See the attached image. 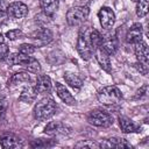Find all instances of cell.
I'll use <instances>...</instances> for the list:
<instances>
[{
  "mask_svg": "<svg viewBox=\"0 0 149 149\" xmlns=\"http://www.w3.org/2000/svg\"><path fill=\"white\" fill-rule=\"evenodd\" d=\"M91 29L87 26L80 28L77 38V51L84 61H88L93 56L94 48L91 41Z\"/></svg>",
  "mask_w": 149,
  "mask_h": 149,
  "instance_id": "cell-1",
  "label": "cell"
},
{
  "mask_svg": "<svg viewBox=\"0 0 149 149\" xmlns=\"http://www.w3.org/2000/svg\"><path fill=\"white\" fill-rule=\"evenodd\" d=\"M57 111V105L51 98H43L41 99L34 107V116L35 119L43 121L47 119H50L52 115H55Z\"/></svg>",
  "mask_w": 149,
  "mask_h": 149,
  "instance_id": "cell-2",
  "label": "cell"
},
{
  "mask_svg": "<svg viewBox=\"0 0 149 149\" xmlns=\"http://www.w3.org/2000/svg\"><path fill=\"white\" fill-rule=\"evenodd\" d=\"M97 98L102 105L112 106V105H116L121 101L122 93L116 86L109 85V86H105V87L100 88L97 93Z\"/></svg>",
  "mask_w": 149,
  "mask_h": 149,
  "instance_id": "cell-3",
  "label": "cell"
},
{
  "mask_svg": "<svg viewBox=\"0 0 149 149\" xmlns=\"http://www.w3.org/2000/svg\"><path fill=\"white\" fill-rule=\"evenodd\" d=\"M88 14H90L88 7H84V6L72 7L66 13V22L72 27L80 26L86 21Z\"/></svg>",
  "mask_w": 149,
  "mask_h": 149,
  "instance_id": "cell-4",
  "label": "cell"
},
{
  "mask_svg": "<svg viewBox=\"0 0 149 149\" xmlns=\"http://www.w3.org/2000/svg\"><path fill=\"white\" fill-rule=\"evenodd\" d=\"M87 121L95 127H102V128H107L112 126L114 122L113 116L109 113L101 109H95L90 112L87 115Z\"/></svg>",
  "mask_w": 149,
  "mask_h": 149,
  "instance_id": "cell-5",
  "label": "cell"
},
{
  "mask_svg": "<svg viewBox=\"0 0 149 149\" xmlns=\"http://www.w3.org/2000/svg\"><path fill=\"white\" fill-rule=\"evenodd\" d=\"M71 133V128L62 121H51L44 127V134L50 136L68 135Z\"/></svg>",
  "mask_w": 149,
  "mask_h": 149,
  "instance_id": "cell-6",
  "label": "cell"
},
{
  "mask_svg": "<svg viewBox=\"0 0 149 149\" xmlns=\"http://www.w3.org/2000/svg\"><path fill=\"white\" fill-rule=\"evenodd\" d=\"M35 47H43L52 41V31L49 28H40L30 36Z\"/></svg>",
  "mask_w": 149,
  "mask_h": 149,
  "instance_id": "cell-7",
  "label": "cell"
},
{
  "mask_svg": "<svg viewBox=\"0 0 149 149\" xmlns=\"http://www.w3.org/2000/svg\"><path fill=\"white\" fill-rule=\"evenodd\" d=\"M98 17H99V21H100V24L104 29L106 30H109L112 29V27L114 26V22H115V14L114 12L112 10V8L109 7H101L99 13H98Z\"/></svg>",
  "mask_w": 149,
  "mask_h": 149,
  "instance_id": "cell-8",
  "label": "cell"
},
{
  "mask_svg": "<svg viewBox=\"0 0 149 149\" xmlns=\"http://www.w3.org/2000/svg\"><path fill=\"white\" fill-rule=\"evenodd\" d=\"M0 146L3 149H19L23 147V142L16 135L5 133L0 136Z\"/></svg>",
  "mask_w": 149,
  "mask_h": 149,
  "instance_id": "cell-9",
  "label": "cell"
},
{
  "mask_svg": "<svg viewBox=\"0 0 149 149\" xmlns=\"http://www.w3.org/2000/svg\"><path fill=\"white\" fill-rule=\"evenodd\" d=\"M7 14H8V16L14 17V19H22V17L27 16V14H28V7H27V5H24L21 1L12 2L8 6Z\"/></svg>",
  "mask_w": 149,
  "mask_h": 149,
  "instance_id": "cell-10",
  "label": "cell"
},
{
  "mask_svg": "<svg viewBox=\"0 0 149 149\" xmlns=\"http://www.w3.org/2000/svg\"><path fill=\"white\" fill-rule=\"evenodd\" d=\"M17 64L24 66L26 69H28V71L34 72V73H38L41 71V65H40L38 61L35 59L31 56H28V55H23V54L19 52V62H17Z\"/></svg>",
  "mask_w": 149,
  "mask_h": 149,
  "instance_id": "cell-11",
  "label": "cell"
},
{
  "mask_svg": "<svg viewBox=\"0 0 149 149\" xmlns=\"http://www.w3.org/2000/svg\"><path fill=\"white\" fill-rule=\"evenodd\" d=\"M93 54L95 56L97 62L101 66V69L105 70L106 72H111V59H109V55L100 45L97 47V48H94Z\"/></svg>",
  "mask_w": 149,
  "mask_h": 149,
  "instance_id": "cell-12",
  "label": "cell"
},
{
  "mask_svg": "<svg viewBox=\"0 0 149 149\" xmlns=\"http://www.w3.org/2000/svg\"><path fill=\"white\" fill-rule=\"evenodd\" d=\"M102 38H101V44L100 47L108 54V55H114L116 52V49H118V42H116V37L115 35H112V34H105V35H101Z\"/></svg>",
  "mask_w": 149,
  "mask_h": 149,
  "instance_id": "cell-13",
  "label": "cell"
},
{
  "mask_svg": "<svg viewBox=\"0 0 149 149\" xmlns=\"http://www.w3.org/2000/svg\"><path fill=\"white\" fill-rule=\"evenodd\" d=\"M99 146L101 148H116V149L132 148V144L127 140L120 139V137H108V139H105Z\"/></svg>",
  "mask_w": 149,
  "mask_h": 149,
  "instance_id": "cell-14",
  "label": "cell"
},
{
  "mask_svg": "<svg viewBox=\"0 0 149 149\" xmlns=\"http://www.w3.org/2000/svg\"><path fill=\"white\" fill-rule=\"evenodd\" d=\"M126 41L132 44H135L142 41V24L141 23H134L128 29L126 34Z\"/></svg>",
  "mask_w": 149,
  "mask_h": 149,
  "instance_id": "cell-15",
  "label": "cell"
},
{
  "mask_svg": "<svg viewBox=\"0 0 149 149\" xmlns=\"http://www.w3.org/2000/svg\"><path fill=\"white\" fill-rule=\"evenodd\" d=\"M135 56L139 63L149 64V51H148V45L146 42L140 41L135 43Z\"/></svg>",
  "mask_w": 149,
  "mask_h": 149,
  "instance_id": "cell-16",
  "label": "cell"
},
{
  "mask_svg": "<svg viewBox=\"0 0 149 149\" xmlns=\"http://www.w3.org/2000/svg\"><path fill=\"white\" fill-rule=\"evenodd\" d=\"M119 125H120V128L123 133L126 134H129V133H140L141 132V127L137 126L134 121H132L127 116H123V115H120L119 116Z\"/></svg>",
  "mask_w": 149,
  "mask_h": 149,
  "instance_id": "cell-17",
  "label": "cell"
},
{
  "mask_svg": "<svg viewBox=\"0 0 149 149\" xmlns=\"http://www.w3.org/2000/svg\"><path fill=\"white\" fill-rule=\"evenodd\" d=\"M56 93H57V95L61 98V100L63 101V102H65L66 105H70V106H72V105H76V99H74V97L69 92V90L63 85V84H61V83H56Z\"/></svg>",
  "mask_w": 149,
  "mask_h": 149,
  "instance_id": "cell-18",
  "label": "cell"
},
{
  "mask_svg": "<svg viewBox=\"0 0 149 149\" xmlns=\"http://www.w3.org/2000/svg\"><path fill=\"white\" fill-rule=\"evenodd\" d=\"M37 93H49L51 90V79L47 74H38L35 84Z\"/></svg>",
  "mask_w": 149,
  "mask_h": 149,
  "instance_id": "cell-19",
  "label": "cell"
},
{
  "mask_svg": "<svg viewBox=\"0 0 149 149\" xmlns=\"http://www.w3.org/2000/svg\"><path fill=\"white\" fill-rule=\"evenodd\" d=\"M59 5V0H40V6L42 13L52 17V15L57 12Z\"/></svg>",
  "mask_w": 149,
  "mask_h": 149,
  "instance_id": "cell-20",
  "label": "cell"
},
{
  "mask_svg": "<svg viewBox=\"0 0 149 149\" xmlns=\"http://www.w3.org/2000/svg\"><path fill=\"white\" fill-rule=\"evenodd\" d=\"M30 80V74L28 72H16L14 73L8 80H7V86L8 87H15L22 83H27Z\"/></svg>",
  "mask_w": 149,
  "mask_h": 149,
  "instance_id": "cell-21",
  "label": "cell"
},
{
  "mask_svg": "<svg viewBox=\"0 0 149 149\" xmlns=\"http://www.w3.org/2000/svg\"><path fill=\"white\" fill-rule=\"evenodd\" d=\"M36 95H37V91H36L35 86H27V87H24L22 90L19 99L21 101H23V102H28L29 104V102L35 100Z\"/></svg>",
  "mask_w": 149,
  "mask_h": 149,
  "instance_id": "cell-22",
  "label": "cell"
},
{
  "mask_svg": "<svg viewBox=\"0 0 149 149\" xmlns=\"http://www.w3.org/2000/svg\"><path fill=\"white\" fill-rule=\"evenodd\" d=\"M64 79L66 81V84L69 86H71L72 88H80L83 86V80L81 78L73 73V72H65L64 73Z\"/></svg>",
  "mask_w": 149,
  "mask_h": 149,
  "instance_id": "cell-23",
  "label": "cell"
},
{
  "mask_svg": "<svg viewBox=\"0 0 149 149\" xmlns=\"http://www.w3.org/2000/svg\"><path fill=\"white\" fill-rule=\"evenodd\" d=\"M149 0H139L136 3V15L139 17H144L148 14Z\"/></svg>",
  "mask_w": 149,
  "mask_h": 149,
  "instance_id": "cell-24",
  "label": "cell"
},
{
  "mask_svg": "<svg viewBox=\"0 0 149 149\" xmlns=\"http://www.w3.org/2000/svg\"><path fill=\"white\" fill-rule=\"evenodd\" d=\"M36 50V47L34 44H29V43H23L19 47V52L20 54H23V55H33Z\"/></svg>",
  "mask_w": 149,
  "mask_h": 149,
  "instance_id": "cell-25",
  "label": "cell"
},
{
  "mask_svg": "<svg viewBox=\"0 0 149 149\" xmlns=\"http://www.w3.org/2000/svg\"><path fill=\"white\" fill-rule=\"evenodd\" d=\"M6 37L10 41H15L17 38H22L23 37V31L21 29H12V30H8L6 33Z\"/></svg>",
  "mask_w": 149,
  "mask_h": 149,
  "instance_id": "cell-26",
  "label": "cell"
},
{
  "mask_svg": "<svg viewBox=\"0 0 149 149\" xmlns=\"http://www.w3.org/2000/svg\"><path fill=\"white\" fill-rule=\"evenodd\" d=\"M76 148H100V146L97 143V142H94V141H92V140H85V141H80V142H78L76 146H74Z\"/></svg>",
  "mask_w": 149,
  "mask_h": 149,
  "instance_id": "cell-27",
  "label": "cell"
},
{
  "mask_svg": "<svg viewBox=\"0 0 149 149\" xmlns=\"http://www.w3.org/2000/svg\"><path fill=\"white\" fill-rule=\"evenodd\" d=\"M9 55V47L5 43L0 44V61H5Z\"/></svg>",
  "mask_w": 149,
  "mask_h": 149,
  "instance_id": "cell-28",
  "label": "cell"
},
{
  "mask_svg": "<svg viewBox=\"0 0 149 149\" xmlns=\"http://www.w3.org/2000/svg\"><path fill=\"white\" fill-rule=\"evenodd\" d=\"M137 69L142 74H147L148 73V64H143V63H139L137 62Z\"/></svg>",
  "mask_w": 149,
  "mask_h": 149,
  "instance_id": "cell-29",
  "label": "cell"
},
{
  "mask_svg": "<svg viewBox=\"0 0 149 149\" xmlns=\"http://www.w3.org/2000/svg\"><path fill=\"white\" fill-rule=\"evenodd\" d=\"M147 90H148V86L147 85H143L140 90H137V92H136V95H135V98L137 99V98H141V97H143V95H146V93H147Z\"/></svg>",
  "mask_w": 149,
  "mask_h": 149,
  "instance_id": "cell-30",
  "label": "cell"
},
{
  "mask_svg": "<svg viewBox=\"0 0 149 149\" xmlns=\"http://www.w3.org/2000/svg\"><path fill=\"white\" fill-rule=\"evenodd\" d=\"M8 6H9V3L6 0H0V12H6L7 13Z\"/></svg>",
  "mask_w": 149,
  "mask_h": 149,
  "instance_id": "cell-31",
  "label": "cell"
},
{
  "mask_svg": "<svg viewBox=\"0 0 149 149\" xmlns=\"http://www.w3.org/2000/svg\"><path fill=\"white\" fill-rule=\"evenodd\" d=\"M8 19V14L6 12H0V26L3 24Z\"/></svg>",
  "mask_w": 149,
  "mask_h": 149,
  "instance_id": "cell-32",
  "label": "cell"
},
{
  "mask_svg": "<svg viewBox=\"0 0 149 149\" xmlns=\"http://www.w3.org/2000/svg\"><path fill=\"white\" fill-rule=\"evenodd\" d=\"M3 42H5V38H3V36L0 34V44H2Z\"/></svg>",
  "mask_w": 149,
  "mask_h": 149,
  "instance_id": "cell-33",
  "label": "cell"
}]
</instances>
